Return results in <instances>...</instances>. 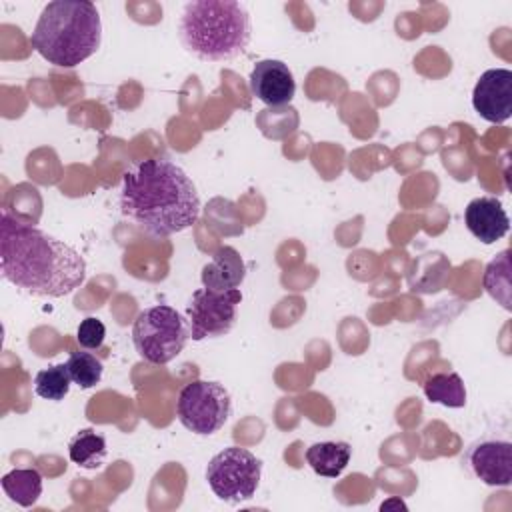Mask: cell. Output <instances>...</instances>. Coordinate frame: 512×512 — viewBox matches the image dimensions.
<instances>
[{"label": "cell", "instance_id": "20", "mask_svg": "<svg viewBox=\"0 0 512 512\" xmlns=\"http://www.w3.org/2000/svg\"><path fill=\"white\" fill-rule=\"evenodd\" d=\"M72 382L80 388H92L102 380L104 366L92 352H72L66 360Z\"/></svg>", "mask_w": 512, "mask_h": 512}, {"label": "cell", "instance_id": "2", "mask_svg": "<svg viewBox=\"0 0 512 512\" xmlns=\"http://www.w3.org/2000/svg\"><path fill=\"white\" fill-rule=\"evenodd\" d=\"M118 206L124 218L150 236H172L200 216V198L190 176L168 158L132 164L120 182Z\"/></svg>", "mask_w": 512, "mask_h": 512}, {"label": "cell", "instance_id": "10", "mask_svg": "<svg viewBox=\"0 0 512 512\" xmlns=\"http://www.w3.org/2000/svg\"><path fill=\"white\" fill-rule=\"evenodd\" d=\"M472 106L486 122H506L512 114V72L508 68L482 72L472 90Z\"/></svg>", "mask_w": 512, "mask_h": 512}, {"label": "cell", "instance_id": "15", "mask_svg": "<svg viewBox=\"0 0 512 512\" xmlns=\"http://www.w3.org/2000/svg\"><path fill=\"white\" fill-rule=\"evenodd\" d=\"M422 390L432 404H442L446 408H462L466 404V386L458 372L430 374L424 380Z\"/></svg>", "mask_w": 512, "mask_h": 512}, {"label": "cell", "instance_id": "3", "mask_svg": "<svg viewBox=\"0 0 512 512\" xmlns=\"http://www.w3.org/2000/svg\"><path fill=\"white\" fill-rule=\"evenodd\" d=\"M30 42L48 64L74 68L100 48V12L88 0L48 2L38 16Z\"/></svg>", "mask_w": 512, "mask_h": 512}, {"label": "cell", "instance_id": "19", "mask_svg": "<svg viewBox=\"0 0 512 512\" xmlns=\"http://www.w3.org/2000/svg\"><path fill=\"white\" fill-rule=\"evenodd\" d=\"M72 384V376L68 372L66 364H54L48 368H42L34 376V392L52 402H60L68 396Z\"/></svg>", "mask_w": 512, "mask_h": 512}, {"label": "cell", "instance_id": "16", "mask_svg": "<svg viewBox=\"0 0 512 512\" xmlns=\"http://www.w3.org/2000/svg\"><path fill=\"white\" fill-rule=\"evenodd\" d=\"M6 496L18 506L30 508L42 496V474L36 468H14L0 480Z\"/></svg>", "mask_w": 512, "mask_h": 512}, {"label": "cell", "instance_id": "14", "mask_svg": "<svg viewBox=\"0 0 512 512\" xmlns=\"http://www.w3.org/2000/svg\"><path fill=\"white\" fill-rule=\"evenodd\" d=\"M350 456H352V448L348 442H342V440L316 442L306 450L308 466L318 476H324V478H338L348 466Z\"/></svg>", "mask_w": 512, "mask_h": 512}, {"label": "cell", "instance_id": "6", "mask_svg": "<svg viewBox=\"0 0 512 512\" xmlns=\"http://www.w3.org/2000/svg\"><path fill=\"white\" fill-rule=\"evenodd\" d=\"M262 478V460L250 450L228 446L212 456L206 466V480L210 490L222 502L238 504L250 500Z\"/></svg>", "mask_w": 512, "mask_h": 512}, {"label": "cell", "instance_id": "13", "mask_svg": "<svg viewBox=\"0 0 512 512\" xmlns=\"http://www.w3.org/2000/svg\"><path fill=\"white\" fill-rule=\"evenodd\" d=\"M202 284L210 290H234L246 278V264L232 246H220L202 266Z\"/></svg>", "mask_w": 512, "mask_h": 512}, {"label": "cell", "instance_id": "5", "mask_svg": "<svg viewBox=\"0 0 512 512\" xmlns=\"http://www.w3.org/2000/svg\"><path fill=\"white\" fill-rule=\"evenodd\" d=\"M190 340L188 318L168 304H156L138 312L132 324V344L138 356L150 364H168Z\"/></svg>", "mask_w": 512, "mask_h": 512}, {"label": "cell", "instance_id": "21", "mask_svg": "<svg viewBox=\"0 0 512 512\" xmlns=\"http://www.w3.org/2000/svg\"><path fill=\"white\" fill-rule=\"evenodd\" d=\"M104 336H106V326L102 324V320L94 318V316H88L84 318L80 324H78V330H76V340L78 344L84 348V350H96L102 346L104 342Z\"/></svg>", "mask_w": 512, "mask_h": 512}, {"label": "cell", "instance_id": "9", "mask_svg": "<svg viewBox=\"0 0 512 512\" xmlns=\"http://www.w3.org/2000/svg\"><path fill=\"white\" fill-rule=\"evenodd\" d=\"M468 470L488 486L512 484V444L500 438H484L468 446L464 454Z\"/></svg>", "mask_w": 512, "mask_h": 512}, {"label": "cell", "instance_id": "17", "mask_svg": "<svg viewBox=\"0 0 512 512\" xmlns=\"http://www.w3.org/2000/svg\"><path fill=\"white\" fill-rule=\"evenodd\" d=\"M106 454H108L106 438L92 428L78 430L68 442L70 460L86 470L100 468L106 460Z\"/></svg>", "mask_w": 512, "mask_h": 512}, {"label": "cell", "instance_id": "4", "mask_svg": "<svg viewBox=\"0 0 512 512\" xmlns=\"http://www.w3.org/2000/svg\"><path fill=\"white\" fill-rule=\"evenodd\" d=\"M250 14L234 0H194L178 18L182 46L204 62H228L250 44Z\"/></svg>", "mask_w": 512, "mask_h": 512}, {"label": "cell", "instance_id": "1", "mask_svg": "<svg viewBox=\"0 0 512 512\" xmlns=\"http://www.w3.org/2000/svg\"><path fill=\"white\" fill-rule=\"evenodd\" d=\"M0 270L20 290L62 298L86 280L84 256L56 236L14 218L0 216Z\"/></svg>", "mask_w": 512, "mask_h": 512}, {"label": "cell", "instance_id": "11", "mask_svg": "<svg viewBox=\"0 0 512 512\" xmlns=\"http://www.w3.org/2000/svg\"><path fill=\"white\" fill-rule=\"evenodd\" d=\"M250 92L266 106L290 104L296 94V80L288 64L282 60H260L250 72Z\"/></svg>", "mask_w": 512, "mask_h": 512}, {"label": "cell", "instance_id": "8", "mask_svg": "<svg viewBox=\"0 0 512 512\" xmlns=\"http://www.w3.org/2000/svg\"><path fill=\"white\" fill-rule=\"evenodd\" d=\"M240 302H242V292L238 288L196 290L186 306L190 338L200 342L206 338H220L228 334L236 322V312Z\"/></svg>", "mask_w": 512, "mask_h": 512}, {"label": "cell", "instance_id": "12", "mask_svg": "<svg viewBox=\"0 0 512 512\" xmlns=\"http://www.w3.org/2000/svg\"><path fill=\"white\" fill-rule=\"evenodd\" d=\"M464 222L470 234L482 244H494L510 230V218L502 202L494 196H480L468 202Z\"/></svg>", "mask_w": 512, "mask_h": 512}, {"label": "cell", "instance_id": "18", "mask_svg": "<svg viewBox=\"0 0 512 512\" xmlns=\"http://www.w3.org/2000/svg\"><path fill=\"white\" fill-rule=\"evenodd\" d=\"M486 292L510 310V250H502L484 270Z\"/></svg>", "mask_w": 512, "mask_h": 512}, {"label": "cell", "instance_id": "7", "mask_svg": "<svg viewBox=\"0 0 512 512\" xmlns=\"http://www.w3.org/2000/svg\"><path fill=\"white\" fill-rule=\"evenodd\" d=\"M230 414V394L214 380H194L182 386L176 400V416L180 424L198 436L218 432L228 422Z\"/></svg>", "mask_w": 512, "mask_h": 512}]
</instances>
